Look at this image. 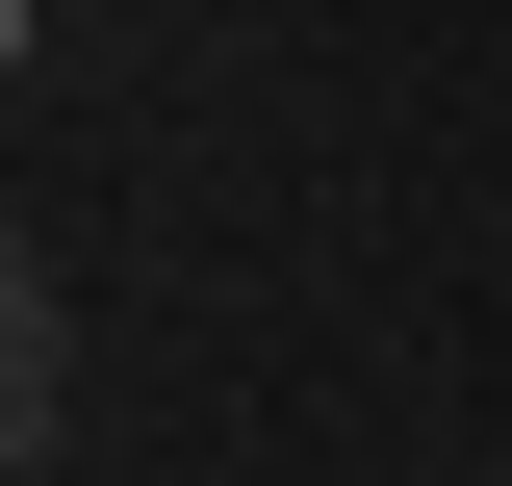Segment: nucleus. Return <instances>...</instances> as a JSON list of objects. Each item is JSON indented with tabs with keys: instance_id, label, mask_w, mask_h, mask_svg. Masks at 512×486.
Here are the masks:
<instances>
[{
	"instance_id": "obj_1",
	"label": "nucleus",
	"mask_w": 512,
	"mask_h": 486,
	"mask_svg": "<svg viewBox=\"0 0 512 486\" xmlns=\"http://www.w3.org/2000/svg\"><path fill=\"white\" fill-rule=\"evenodd\" d=\"M77 435V359H52V307H0V461H52Z\"/></svg>"
},
{
	"instance_id": "obj_2",
	"label": "nucleus",
	"mask_w": 512,
	"mask_h": 486,
	"mask_svg": "<svg viewBox=\"0 0 512 486\" xmlns=\"http://www.w3.org/2000/svg\"><path fill=\"white\" fill-rule=\"evenodd\" d=\"M0 307H52V282H26V231H0Z\"/></svg>"
},
{
	"instance_id": "obj_3",
	"label": "nucleus",
	"mask_w": 512,
	"mask_h": 486,
	"mask_svg": "<svg viewBox=\"0 0 512 486\" xmlns=\"http://www.w3.org/2000/svg\"><path fill=\"white\" fill-rule=\"evenodd\" d=\"M0 52H26V0H0Z\"/></svg>"
}]
</instances>
